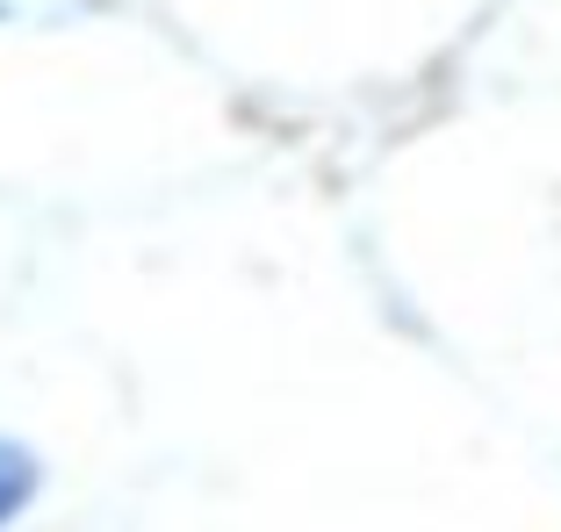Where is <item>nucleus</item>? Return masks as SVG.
<instances>
[{"label": "nucleus", "instance_id": "1", "mask_svg": "<svg viewBox=\"0 0 561 532\" xmlns=\"http://www.w3.org/2000/svg\"><path fill=\"white\" fill-rule=\"evenodd\" d=\"M22 497H30V461H22L15 447H0V518L15 511Z\"/></svg>", "mask_w": 561, "mask_h": 532}]
</instances>
